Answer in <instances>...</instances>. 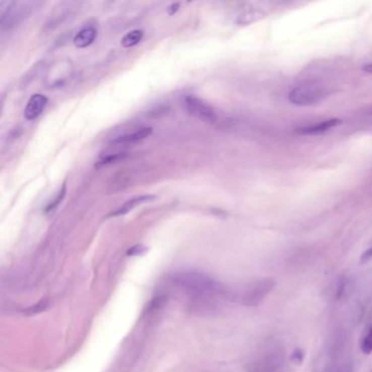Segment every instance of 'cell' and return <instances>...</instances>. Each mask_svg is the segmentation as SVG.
<instances>
[{"mask_svg": "<svg viewBox=\"0 0 372 372\" xmlns=\"http://www.w3.org/2000/svg\"><path fill=\"white\" fill-rule=\"evenodd\" d=\"M303 358H304V353H303V350L300 348L295 349L293 351V354H291L290 356V359L296 363H302Z\"/></svg>", "mask_w": 372, "mask_h": 372, "instance_id": "ac0fdd59", "label": "cell"}, {"mask_svg": "<svg viewBox=\"0 0 372 372\" xmlns=\"http://www.w3.org/2000/svg\"><path fill=\"white\" fill-rule=\"evenodd\" d=\"M370 260H372V245L368 250H366L362 254V256L360 258V263H367Z\"/></svg>", "mask_w": 372, "mask_h": 372, "instance_id": "ffe728a7", "label": "cell"}, {"mask_svg": "<svg viewBox=\"0 0 372 372\" xmlns=\"http://www.w3.org/2000/svg\"><path fill=\"white\" fill-rule=\"evenodd\" d=\"M328 96V91L322 85L307 83L294 88L289 92L288 99L296 106H312L321 103Z\"/></svg>", "mask_w": 372, "mask_h": 372, "instance_id": "7a4b0ae2", "label": "cell"}, {"mask_svg": "<svg viewBox=\"0 0 372 372\" xmlns=\"http://www.w3.org/2000/svg\"><path fill=\"white\" fill-rule=\"evenodd\" d=\"M249 372H287L285 353L281 349L271 350L252 363Z\"/></svg>", "mask_w": 372, "mask_h": 372, "instance_id": "277c9868", "label": "cell"}, {"mask_svg": "<svg viewBox=\"0 0 372 372\" xmlns=\"http://www.w3.org/2000/svg\"><path fill=\"white\" fill-rule=\"evenodd\" d=\"M152 132H153L152 128H142L140 130L132 132V134L125 135L122 137L115 139V140L111 142V145H114V147H127V145L136 144L142 141L143 139L151 136Z\"/></svg>", "mask_w": 372, "mask_h": 372, "instance_id": "52a82bcc", "label": "cell"}, {"mask_svg": "<svg viewBox=\"0 0 372 372\" xmlns=\"http://www.w3.org/2000/svg\"><path fill=\"white\" fill-rule=\"evenodd\" d=\"M275 285V281L272 278H263V280L251 284L241 293H238L235 296V299L244 305H251V307L259 305L274 289Z\"/></svg>", "mask_w": 372, "mask_h": 372, "instance_id": "3957f363", "label": "cell"}, {"mask_svg": "<svg viewBox=\"0 0 372 372\" xmlns=\"http://www.w3.org/2000/svg\"><path fill=\"white\" fill-rule=\"evenodd\" d=\"M46 104H47V97L42 94H34L29 99L26 107L24 109V117L28 120H33L42 114Z\"/></svg>", "mask_w": 372, "mask_h": 372, "instance_id": "8992f818", "label": "cell"}, {"mask_svg": "<svg viewBox=\"0 0 372 372\" xmlns=\"http://www.w3.org/2000/svg\"><path fill=\"white\" fill-rule=\"evenodd\" d=\"M155 199V196H141V197H137V198H134L131 199V200L127 201L126 203H123L121 207H119L115 212H112V213L110 214L111 216H119V215H125L129 213L130 211L134 210L135 208H137L138 205L140 204H143L145 202H150L152 200H154Z\"/></svg>", "mask_w": 372, "mask_h": 372, "instance_id": "9c48e42d", "label": "cell"}, {"mask_svg": "<svg viewBox=\"0 0 372 372\" xmlns=\"http://www.w3.org/2000/svg\"><path fill=\"white\" fill-rule=\"evenodd\" d=\"M143 37V31L142 30H134L129 33H127L121 39V46L126 48L132 47L136 46L139 42L141 41Z\"/></svg>", "mask_w": 372, "mask_h": 372, "instance_id": "8fae6325", "label": "cell"}, {"mask_svg": "<svg viewBox=\"0 0 372 372\" xmlns=\"http://www.w3.org/2000/svg\"><path fill=\"white\" fill-rule=\"evenodd\" d=\"M172 284L187 296L198 302H211L226 294L221 283L213 277L197 271H182L172 277Z\"/></svg>", "mask_w": 372, "mask_h": 372, "instance_id": "6da1fadb", "label": "cell"}, {"mask_svg": "<svg viewBox=\"0 0 372 372\" xmlns=\"http://www.w3.org/2000/svg\"><path fill=\"white\" fill-rule=\"evenodd\" d=\"M363 71H364V72H367V74H371V75H372V63L364 66V67H363Z\"/></svg>", "mask_w": 372, "mask_h": 372, "instance_id": "44dd1931", "label": "cell"}, {"mask_svg": "<svg viewBox=\"0 0 372 372\" xmlns=\"http://www.w3.org/2000/svg\"><path fill=\"white\" fill-rule=\"evenodd\" d=\"M65 194H66V184L63 185V189L58 192V195L56 196V198L49 203L48 207L46 208V212H47V213H50V212L55 211V209L58 207L59 203H60L61 200L64 199Z\"/></svg>", "mask_w": 372, "mask_h": 372, "instance_id": "5bb4252c", "label": "cell"}, {"mask_svg": "<svg viewBox=\"0 0 372 372\" xmlns=\"http://www.w3.org/2000/svg\"><path fill=\"white\" fill-rule=\"evenodd\" d=\"M360 350L364 355L372 354V325L366 331L360 342Z\"/></svg>", "mask_w": 372, "mask_h": 372, "instance_id": "7c38bea8", "label": "cell"}, {"mask_svg": "<svg viewBox=\"0 0 372 372\" xmlns=\"http://www.w3.org/2000/svg\"><path fill=\"white\" fill-rule=\"evenodd\" d=\"M353 364L350 361L345 360L342 362L335 363L333 367L331 368L330 372H353Z\"/></svg>", "mask_w": 372, "mask_h": 372, "instance_id": "9a60e30c", "label": "cell"}, {"mask_svg": "<svg viewBox=\"0 0 372 372\" xmlns=\"http://www.w3.org/2000/svg\"><path fill=\"white\" fill-rule=\"evenodd\" d=\"M147 250H148V249L145 248V247H143V245L138 244V245H135V247L130 248V249L128 250V252H127V255H128V256H139V255L144 254V252L147 251Z\"/></svg>", "mask_w": 372, "mask_h": 372, "instance_id": "d6986e66", "label": "cell"}, {"mask_svg": "<svg viewBox=\"0 0 372 372\" xmlns=\"http://www.w3.org/2000/svg\"><path fill=\"white\" fill-rule=\"evenodd\" d=\"M184 107L191 116L197 117L205 122L213 123L217 120V115L212 106L205 103L203 99L194 95H188L184 98Z\"/></svg>", "mask_w": 372, "mask_h": 372, "instance_id": "5b68a950", "label": "cell"}, {"mask_svg": "<svg viewBox=\"0 0 372 372\" xmlns=\"http://www.w3.org/2000/svg\"><path fill=\"white\" fill-rule=\"evenodd\" d=\"M96 35V29L89 26V28H84L77 33V35L74 38V43L79 48H85L95 41Z\"/></svg>", "mask_w": 372, "mask_h": 372, "instance_id": "30bf717a", "label": "cell"}, {"mask_svg": "<svg viewBox=\"0 0 372 372\" xmlns=\"http://www.w3.org/2000/svg\"><path fill=\"white\" fill-rule=\"evenodd\" d=\"M347 286H348V282L346 278H341V280L338 281L336 290H335L336 300H341V299L345 296V294H346V291H347Z\"/></svg>", "mask_w": 372, "mask_h": 372, "instance_id": "4fadbf2b", "label": "cell"}, {"mask_svg": "<svg viewBox=\"0 0 372 372\" xmlns=\"http://www.w3.org/2000/svg\"><path fill=\"white\" fill-rule=\"evenodd\" d=\"M46 307H47V300H42L39 301L36 305H33V307L26 309V315H34V314H37V312H41L43 311L44 309H46Z\"/></svg>", "mask_w": 372, "mask_h": 372, "instance_id": "e0dca14e", "label": "cell"}, {"mask_svg": "<svg viewBox=\"0 0 372 372\" xmlns=\"http://www.w3.org/2000/svg\"><path fill=\"white\" fill-rule=\"evenodd\" d=\"M126 156V154H123V153H119V154H114V155H107V156H104L102 157L101 159H99V162L96 164L97 166H104V165H107V164H110V163H114V162H117L119 161V159H121Z\"/></svg>", "mask_w": 372, "mask_h": 372, "instance_id": "2e32d148", "label": "cell"}, {"mask_svg": "<svg viewBox=\"0 0 372 372\" xmlns=\"http://www.w3.org/2000/svg\"><path fill=\"white\" fill-rule=\"evenodd\" d=\"M342 122V120L340 119H329V120H324L321 122H318L315 125L308 126V127H304L299 129L298 132L301 135H305V136H318V135H323L325 132L330 131L331 129H333L336 126H338Z\"/></svg>", "mask_w": 372, "mask_h": 372, "instance_id": "ba28073f", "label": "cell"}]
</instances>
